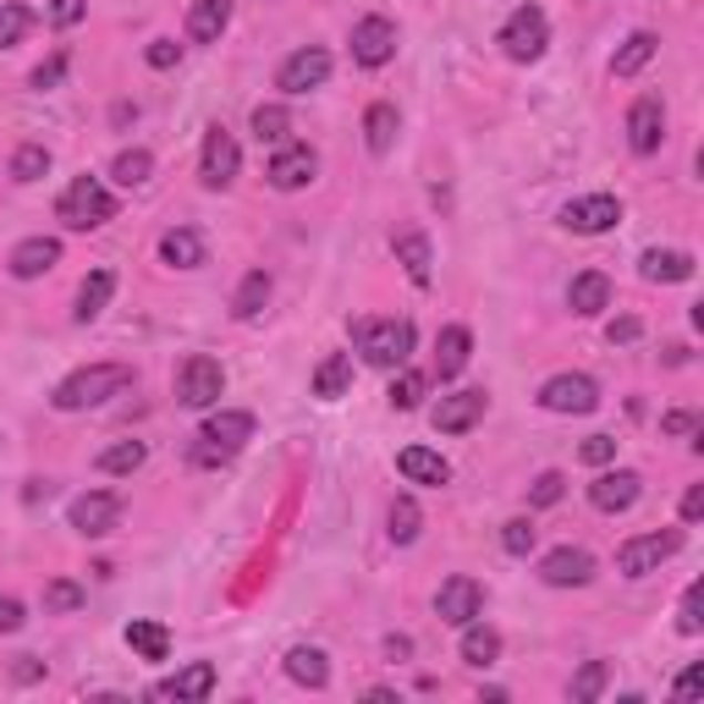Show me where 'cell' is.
Returning <instances> with one entry per match:
<instances>
[{
  "label": "cell",
  "mask_w": 704,
  "mask_h": 704,
  "mask_svg": "<svg viewBox=\"0 0 704 704\" xmlns=\"http://www.w3.org/2000/svg\"><path fill=\"white\" fill-rule=\"evenodd\" d=\"M237 165H243V149L237 139L215 122L210 133H204V160H198V176H204V187H226L232 176H237Z\"/></svg>",
  "instance_id": "obj_11"
},
{
  "label": "cell",
  "mask_w": 704,
  "mask_h": 704,
  "mask_svg": "<svg viewBox=\"0 0 704 704\" xmlns=\"http://www.w3.org/2000/svg\"><path fill=\"white\" fill-rule=\"evenodd\" d=\"M55 215H61L72 232H94V226L116 221V198L105 193L100 176H72L67 193H61V204H55Z\"/></svg>",
  "instance_id": "obj_4"
},
{
  "label": "cell",
  "mask_w": 704,
  "mask_h": 704,
  "mask_svg": "<svg viewBox=\"0 0 704 704\" xmlns=\"http://www.w3.org/2000/svg\"><path fill=\"white\" fill-rule=\"evenodd\" d=\"M562 496H567L562 473H540V479H534V490H529V501H534V507H557Z\"/></svg>",
  "instance_id": "obj_48"
},
{
  "label": "cell",
  "mask_w": 704,
  "mask_h": 704,
  "mask_svg": "<svg viewBox=\"0 0 704 704\" xmlns=\"http://www.w3.org/2000/svg\"><path fill=\"white\" fill-rule=\"evenodd\" d=\"M677 551H683V534H677V529L639 534V540H628V545L616 551V572H622V578H650L661 562H672Z\"/></svg>",
  "instance_id": "obj_6"
},
{
  "label": "cell",
  "mask_w": 704,
  "mask_h": 704,
  "mask_svg": "<svg viewBox=\"0 0 704 704\" xmlns=\"http://www.w3.org/2000/svg\"><path fill=\"white\" fill-rule=\"evenodd\" d=\"M644 282H694V254H677V248H650L639 259Z\"/></svg>",
  "instance_id": "obj_27"
},
{
  "label": "cell",
  "mask_w": 704,
  "mask_h": 704,
  "mask_svg": "<svg viewBox=\"0 0 704 704\" xmlns=\"http://www.w3.org/2000/svg\"><path fill=\"white\" fill-rule=\"evenodd\" d=\"M545 44H551L545 11H540V6H518V11L507 17V28H501V50H507L512 61H540Z\"/></svg>",
  "instance_id": "obj_7"
},
{
  "label": "cell",
  "mask_w": 704,
  "mask_h": 704,
  "mask_svg": "<svg viewBox=\"0 0 704 704\" xmlns=\"http://www.w3.org/2000/svg\"><path fill=\"white\" fill-rule=\"evenodd\" d=\"M347 386H353V358H347V353H330V358L314 369V397H319V402H336V397H347Z\"/></svg>",
  "instance_id": "obj_28"
},
{
  "label": "cell",
  "mask_w": 704,
  "mask_h": 704,
  "mask_svg": "<svg viewBox=\"0 0 704 704\" xmlns=\"http://www.w3.org/2000/svg\"><path fill=\"white\" fill-rule=\"evenodd\" d=\"M468 358H473V330L468 325H446L440 341H435V375L440 380H457L468 369Z\"/></svg>",
  "instance_id": "obj_21"
},
{
  "label": "cell",
  "mask_w": 704,
  "mask_h": 704,
  "mask_svg": "<svg viewBox=\"0 0 704 704\" xmlns=\"http://www.w3.org/2000/svg\"><path fill=\"white\" fill-rule=\"evenodd\" d=\"M330 78V50H319V44H303V50H292L282 61V72H276V89L286 94H308V89H319Z\"/></svg>",
  "instance_id": "obj_9"
},
{
  "label": "cell",
  "mask_w": 704,
  "mask_h": 704,
  "mask_svg": "<svg viewBox=\"0 0 704 704\" xmlns=\"http://www.w3.org/2000/svg\"><path fill=\"white\" fill-rule=\"evenodd\" d=\"M127 386H133L127 364H89V369H78V375H67L55 386V408L61 414H83V408H100V402L122 397Z\"/></svg>",
  "instance_id": "obj_1"
},
{
  "label": "cell",
  "mask_w": 704,
  "mask_h": 704,
  "mask_svg": "<svg viewBox=\"0 0 704 704\" xmlns=\"http://www.w3.org/2000/svg\"><path fill=\"white\" fill-rule=\"evenodd\" d=\"M677 633H683V639H700V633H704V583H688V589H683V605H677Z\"/></svg>",
  "instance_id": "obj_42"
},
{
  "label": "cell",
  "mask_w": 704,
  "mask_h": 704,
  "mask_svg": "<svg viewBox=\"0 0 704 704\" xmlns=\"http://www.w3.org/2000/svg\"><path fill=\"white\" fill-rule=\"evenodd\" d=\"M540 408L545 414H594L600 408V386L589 375H551L540 386Z\"/></svg>",
  "instance_id": "obj_8"
},
{
  "label": "cell",
  "mask_w": 704,
  "mask_h": 704,
  "mask_svg": "<svg viewBox=\"0 0 704 704\" xmlns=\"http://www.w3.org/2000/svg\"><path fill=\"white\" fill-rule=\"evenodd\" d=\"M655 50H661V39H655V33H633V39L616 50L611 72H616V78H633V72H644V67L655 61Z\"/></svg>",
  "instance_id": "obj_34"
},
{
  "label": "cell",
  "mask_w": 704,
  "mask_h": 704,
  "mask_svg": "<svg viewBox=\"0 0 704 704\" xmlns=\"http://www.w3.org/2000/svg\"><path fill=\"white\" fill-rule=\"evenodd\" d=\"M248 440H254V414H243V408H221V414H210L204 429H198L193 462H198V468H221V462H232Z\"/></svg>",
  "instance_id": "obj_2"
},
{
  "label": "cell",
  "mask_w": 704,
  "mask_h": 704,
  "mask_svg": "<svg viewBox=\"0 0 704 704\" xmlns=\"http://www.w3.org/2000/svg\"><path fill=\"white\" fill-rule=\"evenodd\" d=\"M286 677H292V683H303V688H325V683H330L325 650H314V644H297V650L286 655Z\"/></svg>",
  "instance_id": "obj_29"
},
{
  "label": "cell",
  "mask_w": 704,
  "mask_h": 704,
  "mask_svg": "<svg viewBox=\"0 0 704 704\" xmlns=\"http://www.w3.org/2000/svg\"><path fill=\"white\" fill-rule=\"evenodd\" d=\"M700 518H704V484H694L683 496V523H700Z\"/></svg>",
  "instance_id": "obj_57"
},
{
  "label": "cell",
  "mask_w": 704,
  "mask_h": 704,
  "mask_svg": "<svg viewBox=\"0 0 704 704\" xmlns=\"http://www.w3.org/2000/svg\"><path fill=\"white\" fill-rule=\"evenodd\" d=\"M639 496H644V479H639L633 468H611V473H600V479L589 484V501H594L600 512H628Z\"/></svg>",
  "instance_id": "obj_18"
},
{
  "label": "cell",
  "mask_w": 704,
  "mask_h": 704,
  "mask_svg": "<svg viewBox=\"0 0 704 704\" xmlns=\"http://www.w3.org/2000/svg\"><path fill=\"white\" fill-rule=\"evenodd\" d=\"M221 391H226V369H221V358L193 353V358L182 364V375H176V402H182V408H215Z\"/></svg>",
  "instance_id": "obj_5"
},
{
  "label": "cell",
  "mask_w": 704,
  "mask_h": 704,
  "mask_svg": "<svg viewBox=\"0 0 704 704\" xmlns=\"http://www.w3.org/2000/svg\"><path fill=\"white\" fill-rule=\"evenodd\" d=\"M149 171H154V154H149V149H122V154L111 160V176H116L122 187H143Z\"/></svg>",
  "instance_id": "obj_37"
},
{
  "label": "cell",
  "mask_w": 704,
  "mask_h": 704,
  "mask_svg": "<svg viewBox=\"0 0 704 704\" xmlns=\"http://www.w3.org/2000/svg\"><path fill=\"white\" fill-rule=\"evenodd\" d=\"M397 468H402V479H414V484H435V490L451 479L446 457H440V451H429V446H402V451H397Z\"/></svg>",
  "instance_id": "obj_23"
},
{
  "label": "cell",
  "mask_w": 704,
  "mask_h": 704,
  "mask_svg": "<svg viewBox=\"0 0 704 704\" xmlns=\"http://www.w3.org/2000/svg\"><path fill=\"white\" fill-rule=\"evenodd\" d=\"M622 221V204L611 198V193H589V198H572L562 210V226L567 232H578V237H600V232H611Z\"/></svg>",
  "instance_id": "obj_10"
},
{
  "label": "cell",
  "mask_w": 704,
  "mask_h": 704,
  "mask_svg": "<svg viewBox=\"0 0 704 704\" xmlns=\"http://www.w3.org/2000/svg\"><path fill=\"white\" fill-rule=\"evenodd\" d=\"M33 28V11L28 6H0V50H11V44H22V33Z\"/></svg>",
  "instance_id": "obj_44"
},
{
  "label": "cell",
  "mask_w": 704,
  "mask_h": 704,
  "mask_svg": "<svg viewBox=\"0 0 704 704\" xmlns=\"http://www.w3.org/2000/svg\"><path fill=\"white\" fill-rule=\"evenodd\" d=\"M419 529H424L419 501H414V496H397V501H391V540H397V545H414Z\"/></svg>",
  "instance_id": "obj_38"
},
{
  "label": "cell",
  "mask_w": 704,
  "mask_h": 704,
  "mask_svg": "<svg viewBox=\"0 0 704 704\" xmlns=\"http://www.w3.org/2000/svg\"><path fill=\"white\" fill-rule=\"evenodd\" d=\"M44 605H50V611H78V605H83V589L67 583V578H55V583H44Z\"/></svg>",
  "instance_id": "obj_47"
},
{
  "label": "cell",
  "mask_w": 704,
  "mask_h": 704,
  "mask_svg": "<svg viewBox=\"0 0 704 704\" xmlns=\"http://www.w3.org/2000/svg\"><path fill=\"white\" fill-rule=\"evenodd\" d=\"M501 655V633L484 628V622H462V661L468 666H496Z\"/></svg>",
  "instance_id": "obj_31"
},
{
  "label": "cell",
  "mask_w": 704,
  "mask_h": 704,
  "mask_svg": "<svg viewBox=\"0 0 704 704\" xmlns=\"http://www.w3.org/2000/svg\"><path fill=\"white\" fill-rule=\"evenodd\" d=\"M391 248H397V265L408 271V282L429 286V237H424L419 226H402V232L391 237Z\"/></svg>",
  "instance_id": "obj_25"
},
{
  "label": "cell",
  "mask_w": 704,
  "mask_h": 704,
  "mask_svg": "<svg viewBox=\"0 0 704 704\" xmlns=\"http://www.w3.org/2000/svg\"><path fill=\"white\" fill-rule=\"evenodd\" d=\"M149 446L143 440H116L111 451H100V473H139Z\"/></svg>",
  "instance_id": "obj_39"
},
{
  "label": "cell",
  "mask_w": 704,
  "mask_h": 704,
  "mask_svg": "<svg viewBox=\"0 0 704 704\" xmlns=\"http://www.w3.org/2000/svg\"><path fill=\"white\" fill-rule=\"evenodd\" d=\"M397 105H369V116H364V143H369V154H391V143H397Z\"/></svg>",
  "instance_id": "obj_32"
},
{
  "label": "cell",
  "mask_w": 704,
  "mask_h": 704,
  "mask_svg": "<svg viewBox=\"0 0 704 704\" xmlns=\"http://www.w3.org/2000/svg\"><path fill=\"white\" fill-rule=\"evenodd\" d=\"M540 578H545L551 589H583V583L594 578V557L578 551V545H557V551L540 562Z\"/></svg>",
  "instance_id": "obj_19"
},
{
  "label": "cell",
  "mask_w": 704,
  "mask_h": 704,
  "mask_svg": "<svg viewBox=\"0 0 704 704\" xmlns=\"http://www.w3.org/2000/svg\"><path fill=\"white\" fill-rule=\"evenodd\" d=\"M83 17H89V0H55V6H50V22H55V28H72V22H83Z\"/></svg>",
  "instance_id": "obj_51"
},
{
  "label": "cell",
  "mask_w": 704,
  "mask_h": 704,
  "mask_svg": "<svg viewBox=\"0 0 704 704\" xmlns=\"http://www.w3.org/2000/svg\"><path fill=\"white\" fill-rule=\"evenodd\" d=\"M391 55H397V28L386 17H364L353 28V61L358 67H386Z\"/></svg>",
  "instance_id": "obj_15"
},
{
  "label": "cell",
  "mask_w": 704,
  "mask_h": 704,
  "mask_svg": "<svg viewBox=\"0 0 704 704\" xmlns=\"http://www.w3.org/2000/svg\"><path fill=\"white\" fill-rule=\"evenodd\" d=\"M353 347L375 369H402L408 353H414V325L408 319H358L353 325Z\"/></svg>",
  "instance_id": "obj_3"
},
{
  "label": "cell",
  "mask_w": 704,
  "mask_h": 704,
  "mask_svg": "<svg viewBox=\"0 0 704 704\" xmlns=\"http://www.w3.org/2000/svg\"><path fill=\"white\" fill-rule=\"evenodd\" d=\"M639 336H644V325H639L633 314H622V319H611V325H605V341H611V347H616V341L628 347V341H639Z\"/></svg>",
  "instance_id": "obj_50"
},
{
  "label": "cell",
  "mask_w": 704,
  "mask_h": 704,
  "mask_svg": "<svg viewBox=\"0 0 704 704\" xmlns=\"http://www.w3.org/2000/svg\"><path fill=\"white\" fill-rule=\"evenodd\" d=\"M265 303H271V276H265V271H248L243 286H237V297H232V314H237V319H254Z\"/></svg>",
  "instance_id": "obj_36"
},
{
  "label": "cell",
  "mask_w": 704,
  "mask_h": 704,
  "mask_svg": "<svg viewBox=\"0 0 704 704\" xmlns=\"http://www.w3.org/2000/svg\"><path fill=\"white\" fill-rule=\"evenodd\" d=\"M661 429H666V435H700V419H694V414H666Z\"/></svg>",
  "instance_id": "obj_55"
},
{
  "label": "cell",
  "mask_w": 704,
  "mask_h": 704,
  "mask_svg": "<svg viewBox=\"0 0 704 704\" xmlns=\"http://www.w3.org/2000/svg\"><path fill=\"white\" fill-rule=\"evenodd\" d=\"M700 666H688V672H683V677H677V688H672V694H677V700H700Z\"/></svg>",
  "instance_id": "obj_56"
},
{
  "label": "cell",
  "mask_w": 704,
  "mask_h": 704,
  "mask_svg": "<svg viewBox=\"0 0 704 704\" xmlns=\"http://www.w3.org/2000/svg\"><path fill=\"white\" fill-rule=\"evenodd\" d=\"M408 650H414V644H408V639H397V633H391V639H386V655H391V661H402V655H408Z\"/></svg>",
  "instance_id": "obj_58"
},
{
  "label": "cell",
  "mask_w": 704,
  "mask_h": 704,
  "mask_svg": "<svg viewBox=\"0 0 704 704\" xmlns=\"http://www.w3.org/2000/svg\"><path fill=\"white\" fill-rule=\"evenodd\" d=\"M160 259H165L171 271H198V265H204V237H198L193 226H176V232L160 237Z\"/></svg>",
  "instance_id": "obj_26"
},
{
  "label": "cell",
  "mask_w": 704,
  "mask_h": 704,
  "mask_svg": "<svg viewBox=\"0 0 704 704\" xmlns=\"http://www.w3.org/2000/svg\"><path fill=\"white\" fill-rule=\"evenodd\" d=\"M484 408H490V397H484V391H451V397H440V402H435L429 424H435L440 435H462V429H473V424L484 419Z\"/></svg>",
  "instance_id": "obj_14"
},
{
  "label": "cell",
  "mask_w": 704,
  "mask_h": 704,
  "mask_svg": "<svg viewBox=\"0 0 704 704\" xmlns=\"http://www.w3.org/2000/svg\"><path fill=\"white\" fill-rule=\"evenodd\" d=\"M176 61H182V44H176V39H154V44H149V67L165 72V67H176Z\"/></svg>",
  "instance_id": "obj_52"
},
{
  "label": "cell",
  "mask_w": 704,
  "mask_h": 704,
  "mask_svg": "<svg viewBox=\"0 0 704 704\" xmlns=\"http://www.w3.org/2000/svg\"><path fill=\"white\" fill-rule=\"evenodd\" d=\"M44 171H50V149L44 143H22L11 154V182H39Z\"/></svg>",
  "instance_id": "obj_40"
},
{
  "label": "cell",
  "mask_w": 704,
  "mask_h": 704,
  "mask_svg": "<svg viewBox=\"0 0 704 704\" xmlns=\"http://www.w3.org/2000/svg\"><path fill=\"white\" fill-rule=\"evenodd\" d=\"M578 457H583L589 468H605V462L616 457V440H611V435H589V440L578 446Z\"/></svg>",
  "instance_id": "obj_49"
},
{
  "label": "cell",
  "mask_w": 704,
  "mask_h": 704,
  "mask_svg": "<svg viewBox=\"0 0 704 704\" xmlns=\"http://www.w3.org/2000/svg\"><path fill=\"white\" fill-rule=\"evenodd\" d=\"M501 551H507V557H529V551H534V523H529V518H512V523L501 529Z\"/></svg>",
  "instance_id": "obj_46"
},
{
  "label": "cell",
  "mask_w": 704,
  "mask_h": 704,
  "mask_svg": "<svg viewBox=\"0 0 704 704\" xmlns=\"http://www.w3.org/2000/svg\"><path fill=\"white\" fill-rule=\"evenodd\" d=\"M605 677H611V666H605V661H589V666L578 672V683H572V700L594 704L600 694H605Z\"/></svg>",
  "instance_id": "obj_45"
},
{
  "label": "cell",
  "mask_w": 704,
  "mask_h": 704,
  "mask_svg": "<svg viewBox=\"0 0 704 704\" xmlns=\"http://www.w3.org/2000/svg\"><path fill=\"white\" fill-rule=\"evenodd\" d=\"M567 303H572V314H600V308H611V282L600 271H583L567 286Z\"/></svg>",
  "instance_id": "obj_30"
},
{
  "label": "cell",
  "mask_w": 704,
  "mask_h": 704,
  "mask_svg": "<svg viewBox=\"0 0 704 704\" xmlns=\"http://www.w3.org/2000/svg\"><path fill=\"white\" fill-rule=\"evenodd\" d=\"M127 644L139 661H165L171 655V633L160 622H127Z\"/></svg>",
  "instance_id": "obj_35"
},
{
  "label": "cell",
  "mask_w": 704,
  "mask_h": 704,
  "mask_svg": "<svg viewBox=\"0 0 704 704\" xmlns=\"http://www.w3.org/2000/svg\"><path fill=\"white\" fill-rule=\"evenodd\" d=\"M111 292H116V276H111V271H94L89 282L78 286V308H72V314H78V325L100 319V314H105V303H111Z\"/></svg>",
  "instance_id": "obj_33"
},
{
  "label": "cell",
  "mask_w": 704,
  "mask_h": 704,
  "mask_svg": "<svg viewBox=\"0 0 704 704\" xmlns=\"http://www.w3.org/2000/svg\"><path fill=\"white\" fill-rule=\"evenodd\" d=\"M55 259H61V243L55 237H28V243L11 248V276L17 282H39L44 271H55Z\"/></svg>",
  "instance_id": "obj_20"
},
{
  "label": "cell",
  "mask_w": 704,
  "mask_h": 704,
  "mask_svg": "<svg viewBox=\"0 0 704 704\" xmlns=\"http://www.w3.org/2000/svg\"><path fill=\"white\" fill-rule=\"evenodd\" d=\"M479 605H484V589L473 583V578H446L440 583V594H435V611H440V622H451V628H462V622H473L479 616Z\"/></svg>",
  "instance_id": "obj_16"
},
{
  "label": "cell",
  "mask_w": 704,
  "mask_h": 704,
  "mask_svg": "<svg viewBox=\"0 0 704 704\" xmlns=\"http://www.w3.org/2000/svg\"><path fill=\"white\" fill-rule=\"evenodd\" d=\"M314 171H319V154H314L308 143H282L265 176H271V187L297 193V187H308V182H314Z\"/></svg>",
  "instance_id": "obj_13"
},
{
  "label": "cell",
  "mask_w": 704,
  "mask_h": 704,
  "mask_svg": "<svg viewBox=\"0 0 704 704\" xmlns=\"http://www.w3.org/2000/svg\"><path fill=\"white\" fill-rule=\"evenodd\" d=\"M661 139H666V105L655 94L633 100V111H628V143H633V154H655Z\"/></svg>",
  "instance_id": "obj_17"
},
{
  "label": "cell",
  "mask_w": 704,
  "mask_h": 704,
  "mask_svg": "<svg viewBox=\"0 0 704 704\" xmlns=\"http://www.w3.org/2000/svg\"><path fill=\"white\" fill-rule=\"evenodd\" d=\"M22 628V605L11 594H0V633H17Z\"/></svg>",
  "instance_id": "obj_54"
},
{
  "label": "cell",
  "mask_w": 704,
  "mask_h": 704,
  "mask_svg": "<svg viewBox=\"0 0 704 704\" xmlns=\"http://www.w3.org/2000/svg\"><path fill=\"white\" fill-rule=\"evenodd\" d=\"M210 694H215V666H210V661H193V666H182L171 683L154 688V700H187V704L210 700Z\"/></svg>",
  "instance_id": "obj_22"
},
{
  "label": "cell",
  "mask_w": 704,
  "mask_h": 704,
  "mask_svg": "<svg viewBox=\"0 0 704 704\" xmlns=\"http://www.w3.org/2000/svg\"><path fill=\"white\" fill-rule=\"evenodd\" d=\"M61 72H67V55H50V61L33 72V89H55V83H61Z\"/></svg>",
  "instance_id": "obj_53"
},
{
  "label": "cell",
  "mask_w": 704,
  "mask_h": 704,
  "mask_svg": "<svg viewBox=\"0 0 704 704\" xmlns=\"http://www.w3.org/2000/svg\"><path fill=\"white\" fill-rule=\"evenodd\" d=\"M72 529L78 534H89V540H100V534H111L116 529V518H122V496H111V490H89V496H78L72 501Z\"/></svg>",
  "instance_id": "obj_12"
},
{
  "label": "cell",
  "mask_w": 704,
  "mask_h": 704,
  "mask_svg": "<svg viewBox=\"0 0 704 704\" xmlns=\"http://www.w3.org/2000/svg\"><path fill=\"white\" fill-rule=\"evenodd\" d=\"M226 22H232V0H193V11H187V39H193V44H215V39L226 33Z\"/></svg>",
  "instance_id": "obj_24"
},
{
  "label": "cell",
  "mask_w": 704,
  "mask_h": 704,
  "mask_svg": "<svg viewBox=\"0 0 704 704\" xmlns=\"http://www.w3.org/2000/svg\"><path fill=\"white\" fill-rule=\"evenodd\" d=\"M419 402H424V375H414V369L402 364L397 380H391V408H397V414H414Z\"/></svg>",
  "instance_id": "obj_43"
},
{
  "label": "cell",
  "mask_w": 704,
  "mask_h": 704,
  "mask_svg": "<svg viewBox=\"0 0 704 704\" xmlns=\"http://www.w3.org/2000/svg\"><path fill=\"white\" fill-rule=\"evenodd\" d=\"M286 133H292L286 105H259V111H254V139H259V143H276V149H282Z\"/></svg>",
  "instance_id": "obj_41"
}]
</instances>
